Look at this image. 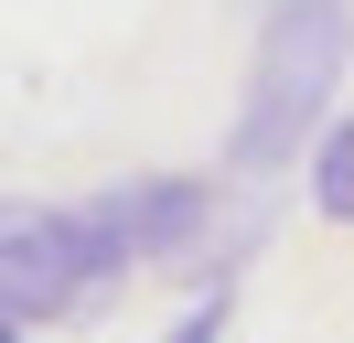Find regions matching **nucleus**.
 Instances as JSON below:
<instances>
[{"label":"nucleus","mask_w":354,"mask_h":343,"mask_svg":"<svg viewBox=\"0 0 354 343\" xmlns=\"http://www.w3.org/2000/svg\"><path fill=\"white\" fill-rule=\"evenodd\" d=\"M301 193H311V214H322V225H354V107L322 129V150H311Z\"/></svg>","instance_id":"obj_4"},{"label":"nucleus","mask_w":354,"mask_h":343,"mask_svg":"<svg viewBox=\"0 0 354 343\" xmlns=\"http://www.w3.org/2000/svg\"><path fill=\"white\" fill-rule=\"evenodd\" d=\"M225 322H236V290H204V300H183V322L161 343H225Z\"/></svg>","instance_id":"obj_5"},{"label":"nucleus","mask_w":354,"mask_h":343,"mask_svg":"<svg viewBox=\"0 0 354 343\" xmlns=\"http://www.w3.org/2000/svg\"><path fill=\"white\" fill-rule=\"evenodd\" d=\"M344 64H354V0H279L258 11V43H247V97L225 118V183L268 193L279 172H311L322 129L344 118Z\"/></svg>","instance_id":"obj_1"},{"label":"nucleus","mask_w":354,"mask_h":343,"mask_svg":"<svg viewBox=\"0 0 354 343\" xmlns=\"http://www.w3.org/2000/svg\"><path fill=\"white\" fill-rule=\"evenodd\" d=\"M97 290H108V268H97L75 204H11L0 214V343L54 333V322L86 311Z\"/></svg>","instance_id":"obj_3"},{"label":"nucleus","mask_w":354,"mask_h":343,"mask_svg":"<svg viewBox=\"0 0 354 343\" xmlns=\"http://www.w3.org/2000/svg\"><path fill=\"white\" fill-rule=\"evenodd\" d=\"M225 204H236V183H225V172H129V183L75 193L86 247H97V268H108V279H151V268L172 279L183 257L225 225Z\"/></svg>","instance_id":"obj_2"},{"label":"nucleus","mask_w":354,"mask_h":343,"mask_svg":"<svg viewBox=\"0 0 354 343\" xmlns=\"http://www.w3.org/2000/svg\"><path fill=\"white\" fill-rule=\"evenodd\" d=\"M258 11H279V0H258Z\"/></svg>","instance_id":"obj_6"}]
</instances>
